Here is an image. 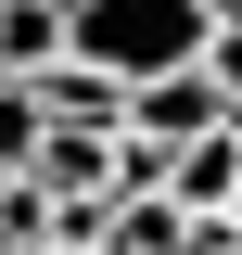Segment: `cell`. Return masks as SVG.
Returning <instances> with one entry per match:
<instances>
[{
    "label": "cell",
    "instance_id": "1",
    "mask_svg": "<svg viewBox=\"0 0 242 255\" xmlns=\"http://www.w3.org/2000/svg\"><path fill=\"white\" fill-rule=\"evenodd\" d=\"M64 51L102 64V77H153V64H191L204 51V0H64Z\"/></svg>",
    "mask_w": 242,
    "mask_h": 255
},
{
    "label": "cell",
    "instance_id": "2",
    "mask_svg": "<svg viewBox=\"0 0 242 255\" xmlns=\"http://www.w3.org/2000/svg\"><path fill=\"white\" fill-rule=\"evenodd\" d=\"M217 115H230V102L204 90V64H153V77H127V102H115V128H140L153 153L191 140V128H217Z\"/></svg>",
    "mask_w": 242,
    "mask_h": 255
},
{
    "label": "cell",
    "instance_id": "3",
    "mask_svg": "<svg viewBox=\"0 0 242 255\" xmlns=\"http://www.w3.org/2000/svg\"><path fill=\"white\" fill-rule=\"evenodd\" d=\"M230 179H242V115H217V128H191V140H166V166H153V191H166L179 217H217V204H230Z\"/></svg>",
    "mask_w": 242,
    "mask_h": 255
},
{
    "label": "cell",
    "instance_id": "4",
    "mask_svg": "<svg viewBox=\"0 0 242 255\" xmlns=\"http://www.w3.org/2000/svg\"><path fill=\"white\" fill-rule=\"evenodd\" d=\"M51 51H64V0H0V77H26Z\"/></svg>",
    "mask_w": 242,
    "mask_h": 255
},
{
    "label": "cell",
    "instance_id": "5",
    "mask_svg": "<svg viewBox=\"0 0 242 255\" xmlns=\"http://www.w3.org/2000/svg\"><path fill=\"white\" fill-rule=\"evenodd\" d=\"M191 64H204V90L242 115V13H204V51H191Z\"/></svg>",
    "mask_w": 242,
    "mask_h": 255
},
{
    "label": "cell",
    "instance_id": "6",
    "mask_svg": "<svg viewBox=\"0 0 242 255\" xmlns=\"http://www.w3.org/2000/svg\"><path fill=\"white\" fill-rule=\"evenodd\" d=\"M38 153V102H26V77H0V179Z\"/></svg>",
    "mask_w": 242,
    "mask_h": 255
},
{
    "label": "cell",
    "instance_id": "7",
    "mask_svg": "<svg viewBox=\"0 0 242 255\" xmlns=\"http://www.w3.org/2000/svg\"><path fill=\"white\" fill-rule=\"evenodd\" d=\"M217 217H230V230H242V179H230V204H217Z\"/></svg>",
    "mask_w": 242,
    "mask_h": 255
},
{
    "label": "cell",
    "instance_id": "8",
    "mask_svg": "<svg viewBox=\"0 0 242 255\" xmlns=\"http://www.w3.org/2000/svg\"><path fill=\"white\" fill-rule=\"evenodd\" d=\"M204 13H242V0H204Z\"/></svg>",
    "mask_w": 242,
    "mask_h": 255
}]
</instances>
